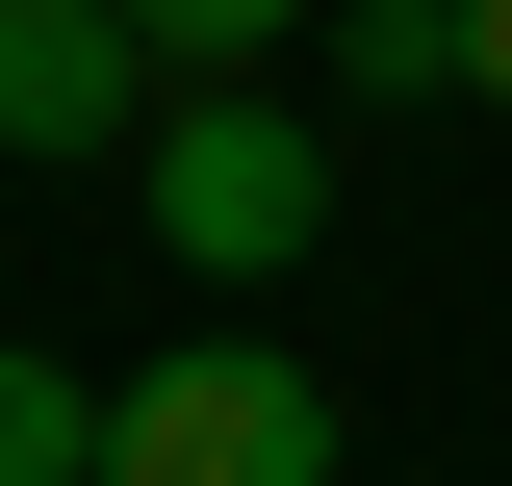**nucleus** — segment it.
<instances>
[{"label": "nucleus", "instance_id": "1", "mask_svg": "<svg viewBox=\"0 0 512 486\" xmlns=\"http://www.w3.org/2000/svg\"><path fill=\"white\" fill-rule=\"evenodd\" d=\"M128 180H154V256H180V282H282V256L333 231V154L256 103V77H180Z\"/></svg>", "mask_w": 512, "mask_h": 486}, {"label": "nucleus", "instance_id": "2", "mask_svg": "<svg viewBox=\"0 0 512 486\" xmlns=\"http://www.w3.org/2000/svg\"><path fill=\"white\" fill-rule=\"evenodd\" d=\"M103 486H333V384L282 333H180L154 384H103Z\"/></svg>", "mask_w": 512, "mask_h": 486}, {"label": "nucleus", "instance_id": "3", "mask_svg": "<svg viewBox=\"0 0 512 486\" xmlns=\"http://www.w3.org/2000/svg\"><path fill=\"white\" fill-rule=\"evenodd\" d=\"M154 103L180 77L128 52L103 0H0V154H154Z\"/></svg>", "mask_w": 512, "mask_h": 486}, {"label": "nucleus", "instance_id": "4", "mask_svg": "<svg viewBox=\"0 0 512 486\" xmlns=\"http://www.w3.org/2000/svg\"><path fill=\"white\" fill-rule=\"evenodd\" d=\"M0 486H103V384L0 333Z\"/></svg>", "mask_w": 512, "mask_h": 486}, {"label": "nucleus", "instance_id": "5", "mask_svg": "<svg viewBox=\"0 0 512 486\" xmlns=\"http://www.w3.org/2000/svg\"><path fill=\"white\" fill-rule=\"evenodd\" d=\"M103 26H128V52H154V77H256V52H282V26H333V0H103Z\"/></svg>", "mask_w": 512, "mask_h": 486}, {"label": "nucleus", "instance_id": "6", "mask_svg": "<svg viewBox=\"0 0 512 486\" xmlns=\"http://www.w3.org/2000/svg\"><path fill=\"white\" fill-rule=\"evenodd\" d=\"M333 77L359 103H461V0H333Z\"/></svg>", "mask_w": 512, "mask_h": 486}, {"label": "nucleus", "instance_id": "7", "mask_svg": "<svg viewBox=\"0 0 512 486\" xmlns=\"http://www.w3.org/2000/svg\"><path fill=\"white\" fill-rule=\"evenodd\" d=\"M461 103H512V0H461Z\"/></svg>", "mask_w": 512, "mask_h": 486}]
</instances>
